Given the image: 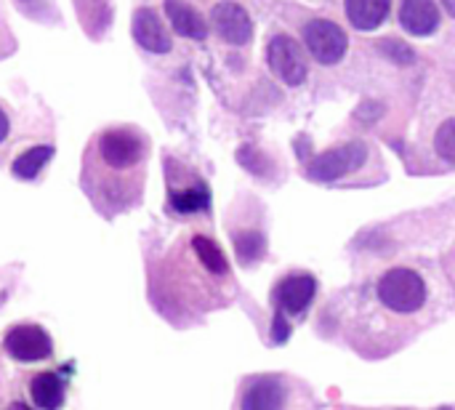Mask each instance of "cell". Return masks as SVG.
I'll use <instances>...</instances> for the list:
<instances>
[{"label": "cell", "mask_w": 455, "mask_h": 410, "mask_svg": "<svg viewBox=\"0 0 455 410\" xmlns=\"http://www.w3.org/2000/svg\"><path fill=\"white\" fill-rule=\"evenodd\" d=\"M448 315L429 275L413 264H397L363 288L352 304L325 307L317 328L365 360H384L403 352Z\"/></svg>", "instance_id": "6da1fadb"}, {"label": "cell", "mask_w": 455, "mask_h": 410, "mask_svg": "<svg viewBox=\"0 0 455 410\" xmlns=\"http://www.w3.org/2000/svg\"><path fill=\"white\" fill-rule=\"evenodd\" d=\"M147 160V139L128 125L107 128L96 136L83 184L104 213H117L128 208L141 192V168Z\"/></svg>", "instance_id": "7a4b0ae2"}, {"label": "cell", "mask_w": 455, "mask_h": 410, "mask_svg": "<svg viewBox=\"0 0 455 410\" xmlns=\"http://www.w3.org/2000/svg\"><path fill=\"white\" fill-rule=\"evenodd\" d=\"M312 390L288 374H256L243 379L235 410H312Z\"/></svg>", "instance_id": "3957f363"}, {"label": "cell", "mask_w": 455, "mask_h": 410, "mask_svg": "<svg viewBox=\"0 0 455 410\" xmlns=\"http://www.w3.org/2000/svg\"><path fill=\"white\" fill-rule=\"evenodd\" d=\"M317 296V280L309 272H291L285 275L275 291H272V312H275V334H285L291 331L293 320H301L312 301Z\"/></svg>", "instance_id": "277c9868"}, {"label": "cell", "mask_w": 455, "mask_h": 410, "mask_svg": "<svg viewBox=\"0 0 455 410\" xmlns=\"http://www.w3.org/2000/svg\"><path fill=\"white\" fill-rule=\"evenodd\" d=\"M368 163V144L365 141H344L333 149H325L307 160L304 176L317 184H336L341 179L355 176Z\"/></svg>", "instance_id": "5b68a950"}, {"label": "cell", "mask_w": 455, "mask_h": 410, "mask_svg": "<svg viewBox=\"0 0 455 410\" xmlns=\"http://www.w3.org/2000/svg\"><path fill=\"white\" fill-rule=\"evenodd\" d=\"M3 352L21 366L48 363L53 358V339L37 323H16L3 336Z\"/></svg>", "instance_id": "8992f818"}, {"label": "cell", "mask_w": 455, "mask_h": 410, "mask_svg": "<svg viewBox=\"0 0 455 410\" xmlns=\"http://www.w3.org/2000/svg\"><path fill=\"white\" fill-rule=\"evenodd\" d=\"M304 43L309 56H315V61L333 67L347 56L349 35L344 32V27H339L331 19H312L304 24Z\"/></svg>", "instance_id": "52a82bcc"}, {"label": "cell", "mask_w": 455, "mask_h": 410, "mask_svg": "<svg viewBox=\"0 0 455 410\" xmlns=\"http://www.w3.org/2000/svg\"><path fill=\"white\" fill-rule=\"evenodd\" d=\"M267 61L269 69L291 88L301 85L309 75V59L307 51L301 48L299 40L288 37V35H275L267 45Z\"/></svg>", "instance_id": "ba28073f"}, {"label": "cell", "mask_w": 455, "mask_h": 410, "mask_svg": "<svg viewBox=\"0 0 455 410\" xmlns=\"http://www.w3.org/2000/svg\"><path fill=\"white\" fill-rule=\"evenodd\" d=\"M211 24L216 35L229 45H248L253 37V19L237 3H219L211 11Z\"/></svg>", "instance_id": "9c48e42d"}, {"label": "cell", "mask_w": 455, "mask_h": 410, "mask_svg": "<svg viewBox=\"0 0 455 410\" xmlns=\"http://www.w3.org/2000/svg\"><path fill=\"white\" fill-rule=\"evenodd\" d=\"M29 403L37 410H61L67 403V379L56 371H40L32 374L27 384Z\"/></svg>", "instance_id": "30bf717a"}, {"label": "cell", "mask_w": 455, "mask_h": 410, "mask_svg": "<svg viewBox=\"0 0 455 410\" xmlns=\"http://www.w3.org/2000/svg\"><path fill=\"white\" fill-rule=\"evenodd\" d=\"M133 37L149 53H168L173 48L171 35L152 8H139L133 13Z\"/></svg>", "instance_id": "8fae6325"}, {"label": "cell", "mask_w": 455, "mask_h": 410, "mask_svg": "<svg viewBox=\"0 0 455 410\" xmlns=\"http://www.w3.org/2000/svg\"><path fill=\"white\" fill-rule=\"evenodd\" d=\"M440 8L435 0H403L400 5V24L405 32L416 37H429L440 27Z\"/></svg>", "instance_id": "7c38bea8"}, {"label": "cell", "mask_w": 455, "mask_h": 410, "mask_svg": "<svg viewBox=\"0 0 455 410\" xmlns=\"http://www.w3.org/2000/svg\"><path fill=\"white\" fill-rule=\"evenodd\" d=\"M163 8H165V16H168V21H171L176 35L189 37V40H205L208 37V21L189 3H184V0H165Z\"/></svg>", "instance_id": "4fadbf2b"}, {"label": "cell", "mask_w": 455, "mask_h": 410, "mask_svg": "<svg viewBox=\"0 0 455 410\" xmlns=\"http://www.w3.org/2000/svg\"><path fill=\"white\" fill-rule=\"evenodd\" d=\"M168 205L179 216L203 213L211 205V192H208L205 181H200V179H195L192 184H184V187L171 184V189H168Z\"/></svg>", "instance_id": "5bb4252c"}, {"label": "cell", "mask_w": 455, "mask_h": 410, "mask_svg": "<svg viewBox=\"0 0 455 410\" xmlns=\"http://www.w3.org/2000/svg\"><path fill=\"white\" fill-rule=\"evenodd\" d=\"M344 11L355 29L373 32L387 21L392 11V0H344Z\"/></svg>", "instance_id": "9a60e30c"}, {"label": "cell", "mask_w": 455, "mask_h": 410, "mask_svg": "<svg viewBox=\"0 0 455 410\" xmlns=\"http://www.w3.org/2000/svg\"><path fill=\"white\" fill-rule=\"evenodd\" d=\"M53 157V147L51 144H37V147H29L24 149L16 160H13V168L11 173L16 179H24V181H32L37 179V173L45 168V163Z\"/></svg>", "instance_id": "2e32d148"}, {"label": "cell", "mask_w": 455, "mask_h": 410, "mask_svg": "<svg viewBox=\"0 0 455 410\" xmlns=\"http://www.w3.org/2000/svg\"><path fill=\"white\" fill-rule=\"evenodd\" d=\"M235 251H237L240 264L251 267V264H256V261H261L267 256V237L259 229L235 232Z\"/></svg>", "instance_id": "e0dca14e"}, {"label": "cell", "mask_w": 455, "mask_h": 410, "mask_svg": "<svg viewBox=\"0 0 455 410\" xmlns=\"http://www.w3.org/2000/svg\"><path fill=\"white\" fill-rule=\"evenodd\" d=\"M376 48H379V53H381L387 61H392V64H400V67L416 64V51H413V45L405 43V40H400V37H381V40L376 43Z\"/></svg>", "instance_id": "ac0fdd59"}, {"label": "cell", "mask_w": 455, "mask_h": 410, "mask_svg": "<svg viewBox=\"0 0 455 410\" xmlns=\"http://www.w3.org/2000/svg\"><path fill=\"white\" fill-rule=\"evenodd\" d=\"M435 152L440 155V160L455 165V117L443 120V125L435 131Z\"/></svg>", "instance_id": "d6986e66"}, {"label": "cell", "mask_w": 455, "mask_h": 410, "mask_svg": "<svg viewBox=\"0 0 455 410\" xmlns=\"http://www.w3.org/2000/svg\"><path fill=\"white\" fill-rule=\"evenodd\" d=\"M384 112H387V107H384L381 101L365 99V101L357 107V120H363L365 125H373V123H379V120L384 117Z\"/></svg>", "instance_id": "ffe728a7"}, {"label": "cell", "mask_w": 455, "mask_h": 410, "mask_svg": "<svg viewBox=\"0 0 455 410\" xmlns=\"http://www.w3.org/2000/svg\"><path fill=\"white\" fill-rule=\"evenodd\" d=\"M8 131H11V120H8V115L0 109V144L8 139Z\"/></svg>", "instance_id": "44dd1931"}, {"label": "cell", "mask_w": 455, "mask_h": 410, "mask_svg": "<svg viewBox=\"0 0 455 410\" xmlns=\"http://www.w3.org/2000/svg\"><path fill=\"white\" fill-rule=\"evenodd\" d=\"M8 410H37L32 403H21V400H16V403H11Z\"/></svg>", "instance_id": "7402d4cb"}, {"label": "cell", "mask_w": 455, "mask_h": 410, "mask_svg": "<svg viewBox=\"0 0 455 410\" xmlns=\"http://www.w3.org/2000/svg\"><path fill=\"white\" fill-rule=\"evenodd\" d=\"M443 8L455 19V0H443Z\"/></svg>", "instance_id": "603a6c76"}, {"label": "cell", "mask_w": 455, "mask_h": 410, "mask_svg": "<svg viewBox=\"0 0 455 410\" xmlns=\"http://www.w3.org/2000/svg\"><path fill=\"white\" fill-rule=\"evenodd\" d=\"M443 410H451V408H443Z\"/></svg>", "instance_id": "cb8c5ba5"}]
</instances>
